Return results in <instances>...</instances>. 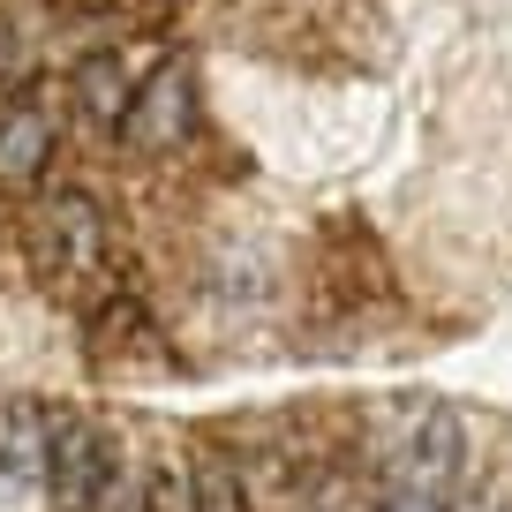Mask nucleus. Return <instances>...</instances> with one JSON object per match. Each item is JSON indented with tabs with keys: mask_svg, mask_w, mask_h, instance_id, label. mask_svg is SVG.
Masks as SVG:
<instances>
[{
	"mask_svg": "<svg viewBox=\"0 0 512 512\" xmlns=\"http://www.w3.org/2000/svg\"><path fill=\"white\" fill-rule=\"evenodd\" d=\"M189 113H196V83H189V61H166L151 83H136L121 106V136L136 151H166L189 136Z\"/></svg>",
	"mask_w": 512,
	"mask_h": 512,
	"instance_id": "20e7f679",
	"label": "nucleus"
},
{
	"mask_svg": "<svg viewBox=\"0 0 512 512\" xmlns=\"http://www.w3.org/2000/svg\"><path fill=\"white\" fill-rule=\"evenodd\" d=\"M46 430L53 422L38 415V407H16V415H8V430H0V490L46 482Z\"/></svg>",
	"mask_w": 512,
	"mask_h": 512,
	"instance_id": "423d86ee",
	"label": "nucleus"
},
{
	"mask_svg": "<svg viewBox=\"0 0 512 512\" xmlns=\"http://www.w3.org/2000/svg\"><path fill=\"white\" fill-rule=\"evenodd\" d=\"M128 61L121 53H91V61L76 68V106L91 113V121H121V106H128Z\"/></svg>",
	"mask_w": 512,
	"mask_h": 512,
	"instance_id": "0eeeda50",
	"label": "nucleus"
},
{
	"mask_svg": "<svg viewBox=\"0 0 512 512\" xmlns=\"http://www.w3.org/2000/svg\"><path fill=\"white\" fill-rule=\"evenodd\" d=\"M460 422L452 407H415L392 430V497H445L460 475Z\"/></svg>",
	"mask_w": 512,
	"mask_h": 512,
	"instance_id": "f257e3e1",
	"label": "nucleus"
},
{
	"mask_svg": "<svg viewBox=\"0 0 512 512\" xmlns=\"http://www.w3.org/2000/svg\"><path fill=\"white\" fill-rule=\"evenodd\" d=\"M113 467H121V460H113V445L91 430V422L68 415V422L46 430V490H53L61 512H91L98 490L113 482Z\"/></svg>",
	"mask_w": 512,
	"mask_h": 512,
	"instance_id": "7ed1b4c3",
	"label": "nucleus"
},
{
	"mask_svg": "<svg viewBox=\"0 0 512 512\" xmlns=\"http://www.w3.org/2000/svg\"><path fill=\"white\" fill-rule=\"evenodd\" d=\"M98 241H106V226H98L91 196H76V189L53 196V204L38 211V226H31V256H38V272H46V287H76L98 264Z\"/></svg>",
	"mask_w": 512,
	"mask_h": 512,
	"instance_id": "f03ea898",
	"label": "nucleus"
},
{
	"mask_svg": "<svg viewBox=\"0 0 512 512\" xmlns=\"http://www.w3.org/2000/svg\"><path fill=\"white\" fill-rule=\"evenodd\" d=\"M53 159V121L38 106L0 113V189H31Z\"/></svg>",
	"mask_w": 512,
	"mask_h": 512,
	"instance_id": "39448f33",
	"label": "nucleus"
}]
</instances>
